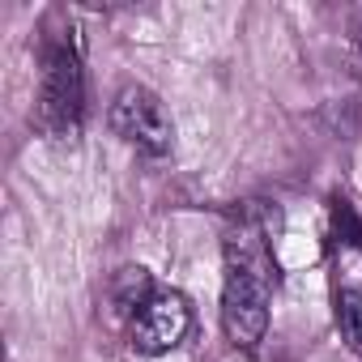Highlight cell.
Listing matches in <instances>:
<instances>
[{"instance_id":"obj_1","label":"cell","mask_w":362,"mask_h":362,"mask_svg":"<svg viewBox=\"0 0 362 362\" xmlns=\"http://www.w3.org/2000/svg\"><path fill=\"white\" fill-rule=\"evenodd\" d=\"M277 294V256L269 226L256 209H243L222 243V328L235 349H260Z\"/></svg>"},{"instance_id":"obj_2","label":"cell","mask_w":362,"mask_h":362,"mask_svg":"<svg viewBox=\"0 0 362 362\" xmlns=\"http://www.w3.org/2000/svg\"><path fill=\"white\" fill-rule=\"evenodd\" d=\"M86 115V73L77 43L52 39L39 69V128L56 141H73Z\"/></svg>"},{"instance_id":"obj_3","label":"cell","mask_w":362,"mask_h":362,"mask_svg":"<svg viewBox=\"0 0 362 362\" xmlns=\"http://www.w3.org/2000/svg\"><path fill=\"white\" fill-rule=\"evenodd\" d=\"M332 303L345 345L362 354V222L345 201L332 205Z\"/></svg>"},{"instance_id":"obj_4","label":"cell","mask_w":362,"mask_h":362,"mask_svg":"<svg viewBox=\"0 0 362 362\" xmlns=\"http://www.w3.org/2000/svg\"><path fill=\"white\" fill-rule=\"evenodd\" d=\"M107 124L111 132L132 145L136 153L145 158H166L170 145H175V128H170V115L162 107V98L145 86H124L115 98H111V111H107Z\"/></svg>"},{"instance_id":"obj_5","label":"cell","mask_w":362,"mask_h":362,"mask_svg":"<svg viewBox=\"0 0 362 362\" xmlns=\"http://www.w3.org/2000/svg\"><path fill=\"white\" fill-rule=\"evenodd\" d=\"M192 328V307L179 290H153L145 307L128 320V341L141 358L170 354Z\"/></svg>"},{"instance_id":"obj_6","label":"cell","mask_w":362,"mask_h":362,"mask_svg":"<svg viewBox=\"0 0 362 362\" xmlns=\"http://www.w3.org/2000/svg\"><path fill=\"white\" fill-rule=\"evenodd\" d=\"M153 290H158V286L149 281L145 269H119L115 281H111V307H115L124 320H132V315L145 307V298H149Z\"/></svg>"}]
</instances>
